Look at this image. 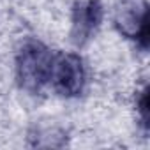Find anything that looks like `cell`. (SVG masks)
Listing matches in <instances>:
<instances>
[{
    "instance_id": "obj_4",
    "label": "cell",
    "mask_w": 150,
    "mask_h": 150,
    "mask_svg": "<svg viewBox=\"0 0 150 150\" xmlns=\"http://www.w3.org/2000/svg\"><path fill=\"white\" fill-rule=\"evenodd\" d=\"M103 16L104 11L99 0H80L72 9V42L76 46H83L85 42H88L101 27Z\"/></svg>"
},
{
    "instance_id": "obj_5",
    "label": "cell",
    "mask_w": 150,
    "mask_h": 150,
    "mask_svg": "<svg viewBox=\"0 0 150 150\" xmlns=\"http://www.w3.org/2000/svg\"><path fill=\"white\" fill-rule=\"evenodd\" d=\"M136 111L139 115L143 129L146 131L148 129V88L146 87H143V90L139 92V96L136 99Z\"/></svg>"
},
{
    "instance_id": "obj_2",
    "label": "cell",
    "mask_w": 150,
    "mask_h": 150,
    "mask_svg": "<svg viewBox=\"0 0 150 150\" xmlns=\"http://www.w3.org/2000/svg\"><path fill=\"white\" fill-rule=\"evenodd\" d=\"M87 81L85 65L76 53H58L53 58L50 83L62 97H78Z\"/></svg>"
},
{
    "instance_id": "obj_1",
    "label": "cell",
    "mask_w": 150,
    "mask_h": 150,
    "mask_svg": "<svg viewBox=\"0 0 150 150\" xmlns=\"http://www.w3.org/2000/svg\"><path fill=\"white\" fill-rule=\"evenodd\" d=\"M55 53L39 41H27L16 57V78L21 88L39 94L51 78Z\"/></svg>"
},
{
    "instance_id": "obj_3",
    "label": "cell",
    "mask_w": 150,
    "mask_h": 150,
    "mask_svg": "<svg viewBox=\"0 0 150 150\" xmlns=\"http://www.w3.org/2000/svg\"><path fill=\"white\" fill-rule=\"evenodd\" d=\"M115 27L127 39L139 44L141 50L148 46V7L145 0H122L115 13Z\"/></svg>"
}]
</instances>
